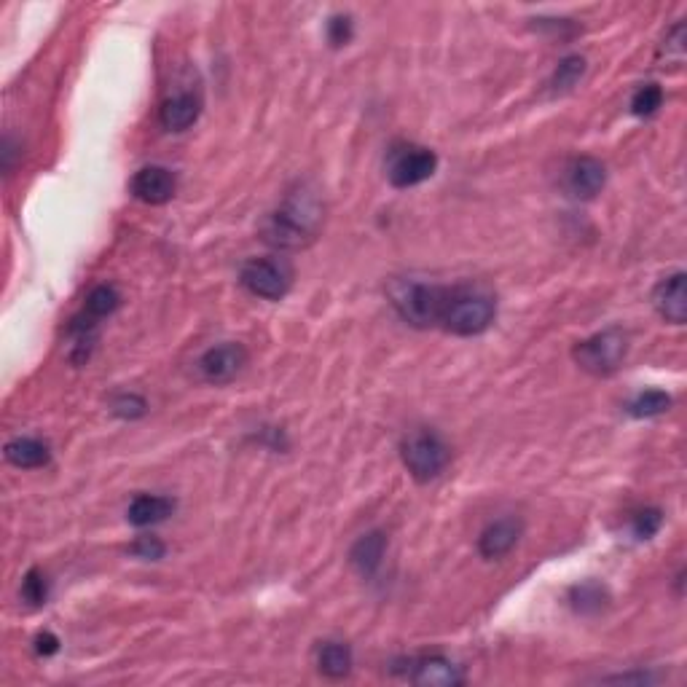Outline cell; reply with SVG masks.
Returning a JSON list of instances; mask_svg holds the SVG:
<instances>
[{"label": "cell", "mask_w": 687, "mask_h": 687, "mask_svg": "<svg viewBox=\"0 0 687 687\" xmlns=\"http://www.w3.org/2000/svg\"><path fill=\"white\" fill-rule=\"evenodd\" d=\"M323 226V204L309 191H296L263 221V239L280 250H301L317 239Z\"/></svg>", "instance_id": "6da1fadb"}, {"label": "cell", "mask_w": 687, "mask_h": 687, "mask_svg": "<svg viewBox=\"0 0 687 687\" xmlns=\"http://www.w3.org/2000/svg\"><path fill=\"white\" fill-rule=\"evenodd\" d=\"M494 314H497V304L489 293L470 285H457V288H446L438 325L454 336H478L494 323Z\"/></svg>", "instance_id": "7a4b0ae2"}, {"label": "cell", "mask_w": 687, "mask_h": 687, "mask_svg": "<svg viewBox=\"0 0 687 687\" xmlns=\"http://www.w3.org/2000/svg\"><path fill=\"white\" fill-rule=\"evenodd\" d=\"M446 285L430 282H400L392 288V306L414 328H433L441 323Z\"/></svg>", "instance_id": "3957f363"}, {"label": "cell", "mask_w": 687, "mask_h": 687, "mask_svg": "<svg viewBox=\"0 0 687 687\" xmlns=\"http://www.w3.org/2000/svg\"><path fill=\"white\" fill-rule=\"evenodd\" d=\"M400 457L414 481L427 484L446 470L451 451L441 435L433 430H414L400 443Z\"/></svg>", "instance_id": "277c9868"}, {"label": "cell", "mask_w": 687, "mask_h": 687, "mask_svg": "<svg viewBox=\"0 0 687 687\" xmlns=\"http://www.w3.org/2000/svg\"><path fill=\"white\" fill-rule=\"evenodd\" d=\"M628 352V336L620 328H607L588 339L577 341L572 349L575 363L594 376H610L618 371Z\"/></svg>", "instance_id": "5b68a950"}, {"label": "cell", "mask_w": 687, "mask_h": 687, "mask_svg": "<svg viewBox=\"0 0 687 687\" xmlns=\"http://www.w3.org/2000/svg\"><path fill=\"white\" fill-rule=\"evenodd\" d=\"M239 282L253 296L280 301L293 285V269L280 258H250L239 269Z\"/></svg>", "instance_id": "8992f818"}, {"label": "cell", "mask_w": 687, "mask_h": 687, "mask_svg": "<svg viewBox=\"0 0 687 687\" xmlns=\"http://www.w3.org/2000/svg\"><path fill=\"white\" fill-rule=\"evenodd\" d=\"M438 170V156L422 145H395L387 162V178L395 188H414L430 180Z\"/></svg>", "instance_id": "52a82bcc"}, {"label": "cell", "mask_w": 687, "mask_h": 687, "mask_svg": "<svg viewBox=\"0 0 687 687\" xmlns=\"http://www.w3.org/2000/svg\"><path fill=\"white\" fill-rule=\"evenodd\" d=\"M247 365V349L237 341H223L215 344L196 360V371L207 384H229L234 382Z\"/></svg>", "instance_id": "ba28073f"}, {"label": "cell", "mask_w": 687, "mask_h": 687, "mask_svg": "<svg viewBox=\"0 0 687 687\" xmlns=\"http://www.w3.org/2000/svg\"><path fill=\"white\" fill-rule=\"evenodd\" d=\"M406 669L400 671L403 677L411 679L414 685L425 687H459L465 682V674L459 671V666L443 655H419V658H408L403 663Z\"/></svg>", "instance_id": "9c48e42d"}, {"label": "cell", "mask_w": 687, "mask_h": 687, "mask_svg": "<svg viewBox=\"0 0 687 687\" xmlns=\"http://www.w3.org/2000/svg\"><path fill=\"white\" fill-rule=\"evenodd\" d=\"M607 183V170L594 156H577L564 170V188L575 199H594Z\"/></svg>", "instance_id": "30bf717a"}, {"label": "cell", "mask_w": 687, "mask_h": 687, "mask_svg": "<svg viewBox=\"0 0 687 687\" xmlns=\"http://www.w3.org/2000/svg\"><path fill=\"white\" fill-rule=\"evenodd\" d=\"M129 191L145 204H167L178 191V180L167 167L151 164L135 172V178L129 180Z\"/></svg>", "instance_id": "8fae6325"}, {"label": "cell", "mask_w": 687, "mask_h": 687, "mask_svg": "<svg viewBox=\"0 0 687 687\" xmlns=\"http://www.w3.org/2000/svg\"><path fill=\"white\" fill-rule=\"evenodd\" d=\"M199 113H202V97L191 89H183L162 102L159 121L167 132H186L188 127H194Z\"/></svg>", "instance_id": "7c38bea8"}, {"label": "cell", "mask_w": 687, "mask_h": 687, "mask_svg": "<svg viewBox=\"0 0 687 687\" xmlns=\"http://www.w3.org/2000/svg\"><path fill=\"white\" fill-rule=\"evenodd\" d=\"M685 272H677L658 282L653 293V304L663 320L671 325H682L687 317V290Z\"/></svg>", "instance_id": "4fadbf2b"}, {"label": "cell", "mask_w": 687, "mask_h": 687, "mask_svg": "<svg viewBox=\"0 0 687 687\" xmlns=\"http://www.w3.org/2000/svg\"><path fill=\"white\" fill-rule=\"evenodd\" d=\"M521 532H524V524L513 516L492 521L478 537V551H481L484 559H502L505 553L516 548L518 540H521Z\"/></svg>", "instance_id": "5bb4252c"}, {"label": "cell", "mask_w": 687, "mask_h": 687, "mask_svg": "<svg viewBox=\"0 0 687 687\" xmlns=\"http://www.w3.org/2000/svg\"><path fill=\"white\" fill-rule=\"evenodd\" d=\"M175 513V500L162 497V494H137L135 500L129 502L127 521L135 526H153L162 524Z\"/></svg>", "instance_id": "9a60e30c"}, {"label": "cell", "mask_w": 687, "mask_h": 687, "mask_svg": "<svg viewBox=\"0 0 687 687\" xmlns=\"http://www.w3.org/2000/svg\"><path fill=\"white\" fill-rule=\"evenodd\" d=\"M384 551H387V535L379 532V529H374V532H368V535H363L355 545H352V551H349V564H352L363 577H371L376 569L382 567Z\"/></svg>", "instance_id": "2e32d148"}, {"label": "cell", "mask_w": 687, "mask_h": 687, "mask_svg": "<svg viewBox=\"0 0 687 687\" xmlns=\"http://www.w3.org/2000/svg\"><path fill=\"white\" fill-rule=\"evenodd\" d=\"M3 454L19 470H35V467L49 465L51 459L49 446L38 438H14V441L6 443Z\"/></svg>", "instance_id": "e0dca14e"}, {"label": "cell", "mask_w": 687, "mask_h": 687, "mask_svg": "<svg viewBox=\"0 0 687 687\" xmlns=\"http://www.w3.org/2000/svg\"><path fill=\"white\" fill-rule=\"evenodd\" d=\"M317 669L328 679H344L352 671V650L344 642H323L317 650Z\"/></svg>", "instance_id": "ac0fdd59"}, {"label": "cell", "mask_w": 687, "mask_h": 687, "mask_svg": "<svg viewBox=\"0 0 687 687\" xmlns=\"http://www.w3.org/2000/svg\"><path fill=\"white\" fill-rule=\"evenodd\" d=\"M569 602L580 615H596V612H602L607 607L610 596H607V588L588 580V583H580V586L569 591Z\"/></svg>", "instance_id": "d6986e66"}, {"label": "cell", "mask_w": 687, "mask_h": 687, "mask_svg": "<svg viewBox=\"0 0 687 687\" xmlns=\"http://www.w3.org/2000/svg\"><path fill=\"white\" fill-rule=\"evenodd\" d=\"M121 306V293L113 285H97V288L89 290L86 296L84 312L94 320H102V317H111L116 309Z\"/></svg>", "instance_id": "ffe728a7"}, {"label": "cell", "mask_w": 687, "mask_h": 687, "mask_svg": "<svg viewBox=\"0 0 687 687\" xmlns=\"http://www.w3.org/2000/svg\"><path fill=\"white\" fill-rule=\"evenodd\" d=\"M671 408V398L663 390H645L631 400L626 411L637 419H653V416L666 414Z\"/></svg>", "instance_id": "44dd1931"}, {"label": "cell", "mask_w": 687, "mask_h": 687, "mask_svg": "<svg viewBox=\"0 0 687 687\" xmlns=\"http://www.w3.org/2000/svg\"><path fill=\"white\" fill-rule=\"evenodd\" d=\"M586 76V60L580 54H569L564 60L559 62V68L553 70L551 78V92L553 94H564L569 92L572 86H577V81Z\"/></svg>", "instance_id": "7402d4cb"}, {"label": "cell", "mask_w": 687, "mask_h": 687, "mask_svg": "<svg viewBox=\"0 0 687 687\" xmlns=\"http://www.w3.org/2000/svg\"><path fill=\"white\" fill-rule=\"evenodd\" d=\"M661 105H663V89L658 84L639 86L637 92H634V97H631V113H634V116H642V119L653 116Z\"/></svg>", "instance_id": "603a6c76"}, {"label": "cell", "mask_w": 687, "mask_h": 687, "mask_svg": "<svg viewBox=\"0 0 687 687\" xmlns=\"http://www.w3.org/2000/svg\"><path fill=\"white\" fill-rule=\"evenodd\" d=\"M658 60H666V65H682V60H685V25L682 22L666 33L661 49H658Z\"/></svg>", "instance_id": "cb8c5ba5"}, {"label": "cell", "mask_w": 687, "mask_h": 687, "mask_svg": "<svg viewBox=\"0 0 687 687\" xmlns=\"http://www.w3.org/2000/svg\"><path fill=\"white\" fill-rule=\"evenodd\" d=\"M19 596H22V602H27L30 607H41V604H46V599H49V583H46V577H43L41 569H30L25 575V580H22V588H19Z\"/></svg>", "instance_id": "d4e9b609"}, {"label": "cell", "mask_w": 687, "mask_h": 687, "mask_svg": "<svg viewBox=\"0 0 687 687\" xmlns=\"http://www.w3.org/2000/svg\"><path fill=\"white\" fill-rule=\"evenodd\" d=\"M663 526V513L658 508H645L639 510L637 516L631 518V532L637 540H650L661 532Z\"/></svg>", "instance_id": "484cf974"}, {"label": "cell", "mask_w": 687, "mask_h": 687, "mask_svg": "<svg viewBox=\"0 0 687 687\" xmlns=\"http://www.w3.org/2000/svg\"><path fill=\"white\" fill-rule=\"evenodd\" d=\"M113 414L121 416V419H137V416L145 414V400L140 398V395H135V392H121V395H116L111 403Z\"/></svg>", "instance_id": "4316f807"}, {"label": "cell", "mask_w": 687, "mask_h": 687, "mask_svg": "<svg viewBox=\"0 0 687 687\" xmlns=\"http://www.w3.org/2000/svg\"><path fill=\"white\" fill-rule=\"evenodd\" d=\"M328 41H331V46H347L349 41H352V17H347V14H336V17L328 22Z\"/></svg>", "instance_id": "83f0119b"}, {"label": "cell", "mask_w": 687, "mask_h": 687, "mask_svg": "<svg viewBox=\"0 0 687 687\" xmlns=\"http://www.w3.org/2000/svg\"><path fill=\"white\" fill-rule=\"evenodd\" d=\"M129 551L135 553L137 559L159 561L164 556V551H167V548H164V543H162V540H159V537H148V535H145V537H137L135 545H132Z\"/></svg>", "instance_id": "f1b7e54d"}, {"label": "cell", "mask_w": 687, "mask_h": 687, "mask_svg": "<svg viewBox=\"0 0 687 687\" xmlns=\"http://www.w3.org/2000/svg\"><path fill=\"white\" fill-rule=\"evenodd\" d=\"M35 653L43 655V658H49V655L60 653V639L54 637L51 631H43V634H38V637H35Z\"/></svg>", "instance_id": "f546056e"}]
</instances>
